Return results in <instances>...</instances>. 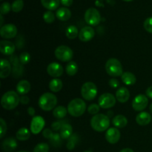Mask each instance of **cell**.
I'll list each match as a JSON object with an SVG mask.
<instances>
[{
  "mask_svg": "<svg viewBox=\"0 0 152 152\" xmlns=\"http://www.w3.org/2000/svg\"><path fill=\"white\" fill-rule=\"evenodd\" d=\"M0 19H1V22H0V26H1V27H2L3 26V21H4V20H3V16H2V15H0Z\"/></svg>",
  "mask_w": 152,
  "mask_h": 152,
  "instance_id": "816d5d0a",
  "label": "cell"
},
{
  "mask_svg": "<svg viewBox=\"0 0 152 152\" xmlns=\"http://www.w3.org/2000/svg\"><path fill=\"white\" fill-rule=\"evenodd\" d=\"M42 134H43V137H44L45 138H46V139H49V140H50V138H51V137L53 136V132H52V131L50 130V129H45L44 131H43Z\"/></svg>",
  "mask_w": 152,
  "mask_h": 152,
  "instance_id": "ee69618b",
  "label": "cell"
},
{
  "mask_svg": "<svg viewBox=\"0 0 152 152\" xmlns=\"http://www.w3.org/2000/svg\"><path fill=\"white\" fill-rule=\"evenodd\" d=\"M123 1H132V0H123Z\"/></svg>",
  "mask_w": 152,
  "mask_h": 152,
  "instance_id": "db71d44e",
  "label": "cell"
},
{
  "mask_svg": "<svg viewBox=\"0 0 152 152\" xmlns=\"http://www.w3.org/2000/svg\"><path fill=\"white\" fill-rule=\"evenodd\" d=\"M112 123L116 128L122 129V128L126 127V125L128 124V120L125 116L117 115L113 118Z\"/></svg>",
  "mask_w": 152,
  "mask_h": 152,
  "instance_id": "d4e9b609",
  "label": "cell"
},
{
  "mask_svg": "<svg viewBox=\"0 0 152 152\" xmlns=\"http://www.w3.org/2000/svg\"><path fill=\"white\" fill-rule=\"evenodd\" d=\"M11 10V5L9 2H3L0 6V12L1 15L7 14Z\"/></svg>",
  "mask_w": 152,
  "mask_h": 152,
  "instance_id": "74e56055",
  "label": "cell"
},
{
  "mask_svg": "<svg viewBox=\"0 0 152 152\" xmlns=\"http://www.w3.org/2000/svg\"><path fill=\"white\" fill-rule=\"evenodd\" d=\"M143 27L147 32L152 34V16L145 19L143 23Z\"/></svg>",
  "mask_w": 152,
  "mask_h": 152,
  "instance_id": "60d3db41",
  "label": "cell"
},
{
  "mask_svg": "<svg viewBox=\"0 0 152 152\" xmlns=\"http://www.w3.org/2000/svg\"><path fill=\"white\" fill-rule=\"evenodd\" d=\"M16 137L18 140L25 141L29 139L30 137H31V133H30L29 130L28 129L22 128V129L18 130V132H16Z\"/></svg>",
  "mask_w": 152,
  "mask_h": 152,
  "instance_id": "f1b7e54d",
  "label": "cell"
},
{
  "mask_svg": "<svg viewBox=\"0 0 152 152\" xmlns=\"http://www.w3.org/2000/svg\"><path fill=\"white\" fill-rule=\"evenodd\" d=\"M20 102V97L17 92L13 91L6 92L1 99V105L6 110H12L18 106Z\"/></svg>",
  "mask_w": 152,
  "mask_h": 152,
  "instance_id": "6da1fadb",
  "label": "cell"
},
{
  "mask_svg": "<svg viewBox=\"0 0 152 152\" xmlns=\"http://www.w3.org/2000/svg\"><path fill=\"white\" fill-rule=\"evenodd\" d=\"M62 86H63V84H62V80L58 78L53 79L50 82V83H49V88H50V90L51 91L55 92V93L61 91V89L62 88Z\"/></svg>",
  "mask_w": 152,
  "mask_h": 152,
  "instance_id": "83f0119b",
  "label": "cell"
},
{
  "mask_svg": "<svg viewBox=\"0 0 152 152\" xmlns=\"http://www.w3.org/2000/svg\"><path fill=\"white\" fill-rule=\"evenodd\" d=\"M145 94H146V96H148V97L152 99V86L147 88L146 91H145Z\"/></svg>",
  "mask_w": 152,
  "mask_h": 152,
  "instance_id": "c3c4849f",
  "label": "cell"
},
{
  "mask_svg": "<svg viewBox=\"0 0 152 152\" xmlns=\"http://www.w3.org/2000/svg\"><path fill=\"white\" fill-rule=\"evenodd\" d=\"M41 3L43 7L51 11L59 7L60 0H41Z\"/></svg>",
  "mask_w": 152,
  "mask_h": 152,
  "instance_id": "4316f807",
  "label": "cell"
},
{
  "mask_svg": "<svg viewBox=\"0 0 152 152\" xmlns=\"http://www.w3.org/2000/svg\"><path fill=\"white\" fill-rule=\"evenodd\" d=\"M130 93L126 88H120L116 92V98L120 102L124 103L129 99Z\"/></svg>",
  "mask_w": 152,
  "mask_h": 152,
  "instance_id": "44dd1931",
  "label": "cell"
},
{
  "mask_svg": "<svg viewBox=\"0 0 152 152\" xmlns=\"http://www.w3.org/2000/svg\"><path fill=\"white\" fill-rule=\"evenodd\" d=\"M105 71L108 75L114 77L123 75V66L120 61L115 58L109 59L105 63Z\"/></svg>",
  "mask_w": 152,
  "mask_h": 152,
  "instance_id": "5b68a950",
  "label": "cell"
},
{
  "mask_svg": "<svg viewBox=\"0 0 152 152\" xmlns=\"http://www.w3.org/2000/svg\"><path fill=\"white\" fill-rule=\"evenodd\" d=\"M1 71H0V77L1 79L7 78L11 73V63L5 59H1Z\"/></svg>",
  "mask_w": 152,
  "mask_h": 152,
  "instance_id": "ac0fdd59",
  "label": "cell"
},
{
  "mask_svg": "<svg viewBox=\"0 0 152 152\" xmlns=\"http://www.w3.org/2000/svg\"><path fill=\"white\" fill-rule=\"evenodd\" d=\"M59 134H60L61 137L63 140L69 139L71 137V135L73 134V128L72 126L70 124H68V123H64L62 125V128H61L60 131H59Z\"/></svg>",
  "mask_w": 152,
  "mask_h": 152,
  "instance_id": "cb8c5ba5",
  "label": "cell"
},
{
  "mask_svg": "<svg viewBox=\"0 0 152 152\" xmlns=\"http://www.w3.org/2000/svg\"><path fill=\"white\" fill-rule=\"evenodd\" d=\"M60 2L65 7H69L73 4V0H60Z\"/></svg>",
  "mask_w": 152,
  "mask_h": 152,
  "instance_id": "7dc6e473",
  "label": "cell"
},
{
  "mask_svg": "<svg viewBox=\"0 0 152 152\" xmlns=\"http://www.w3.org/2000/svg\"><path fill=\"white\" fill-rule=\"evenodd\" d=\"M95 31L93 28L90 26H86L81 29L79 34V38L82 42H89L94 37Z\"/></svg>",
  "mask_w": 152,
  "mask_h": 152,
  "instance_id": "5bb4252c",
  "label": "cell"
},
{
  "mask_svg": "<svg viewBox=\"0 0 152 152\" xmlns=\"http://www.w3.org/2000/svg\"><path fill=\"white\" fill-rule=\"evenodd\" d=\"M63 68L58 62H51L47 67V73L53 78H58L63 74Z\"/></svg>",
  "mask_w": 152,
  "mask_h": 152,
  "instance_id": "4fadbf2b",
  "label": "cell"
},
{
  "mask_svg": "<svg viewBox=\"0 0 152 152\" xmlns=\"http://www.w3.org/2000/svg\"><path fill=\"white\" fill-rule=\"evenodd\" d=\"M116 104V98L113 94L110 93H105L101 95L99 97L98 105L100 108L107 109V108H112Z\"/></svg>",
  "mask_w": 152,
  "mask_h": 152,
  "instance_id": "9c48e42d",
  "label": "cell"
},
{
  "mask_svg": "<svg viewBox=\"0 0 152 152\" xmlns=\"http://www.w3.org/2000/svg\"><path fill=\"white\" fill-rule=\"evenodd\" d=\"M10 63L13 65V74L15 77H21L22 73H23V66L21 63H19L20 61L18 59V58L16 56H12L10 57Z\"/></svg>",
  "mask_w": 152,
  "mask_h": 152,
  "instance_id": "e0dca14e",
  "label": "cell"
},
{
  "mask_svg": "<svg viewBox=\"0 0 152 152\" xmlns=\"http://www.w3.org/2000/svg\"><path fill=\"white\" fill-rule=\"evenodd\" d=\"M17 34V28L13 24H6L0 29V35L4 39L14 38Z\"/></svg>",
  "mask_w": 152,
  "mask_h": 152,
  "instance_id": "30bf717a",
  "label": "cell"
},
{
  "mask_svg": "<svg viewBox=\"0 0 152 152\" xmlns=\"http://www.w3.org/2000/svg\"><path fill=\"white\" fill-rule=\"evenodd\" d=\"M97 94V88L92 82L84 83L81 88V95L83 99L88 101H91L96 97Z\"/></svg>",
  "mask_w": 152,
  "mask_h": 152,
  "instance_id": "8992f818",
  "label": "cell"
},
{
  "mask_svg": "<svg viewBox=\"0 0 152 152\" xmlns=\"http://www.w3.org/2000/svg\"><path fill=\"white\" fill-rule=\"evenodd\" d=\"M65 71L69 76H74L78 71V65L74 61H70L66 65L65 68Z\"/></svg>",
  "mask_w": 152,
  "mask_h": 152,
  "instance_id": "4dcf8cb0",
  "label": "cell"
},
{
  "mask_svg": "<svg viewBox=\"0 0 152 152\" xmlns=\"http://www.w3.org/2000/svg\"><path fill=\"white\" fill-rule=\"evenodd\" d=\"M151 121V114L146 111H142L136 117V122L140 126H147Z\"/></svg>",
  "mask_w": 152,
  "mask_h": 152,
  "instance_id": "ffe728a7",
  "label": "cell"
},
{
  "mask_svg": "<svg viewBox=\"0 0 152 152\" xmlns=\"http://www.w3.org/2000/svg\"><path fill=\"white\" fill-rule=\"evenodd\" d=\"M79 31L77 27L75 25H70L65 31V35L70 39H74L77 38V36H79Z\"/></svg>",
  "mask_w": 152,
  "mask_h": 152,
  "instance_id": "1f68e13d",
  "label": "cell"
},
{
  "mask_svg": "<svg viewBox=\"0 0 152 152\" xmlns=\"http://www.w3.org/2000/svg\"><path fill=\"white\" fill-rule=\"evenodd\" d=\"M149 110H150V111H151V114H152V103L151 104V105H150V107H149Z\"/></svg>",
  "mask_w": 152,
  "mask_h": 152,
  "instance_id": "f5cc1de1",
  "label": "cell"
},
{
  "mask_svg": "<svg viewBox=\"0 0 152 152\" xmlns=\"http://www.w3.org/2000/svg\"><path fill=\"white\" fill-rule=\"evenodd\" d=\"M24 7L23 0H16L13 2L11 5V9L15 13L20 12Z\"/></svg>",
  "mask_w": 152,
  "mask_h": 152,
  "instance_id": "836d02e7",
  "label": "cell"
},
{
  "mask_svg": "<svg viewBox=\"0 0 152 152\" xmlns=\"http://www.w3.org/2000/svg\"><path fill=\"white\" fill-rule=\"evenodd\" d=\"M122 81L124 84L127 85V86H132L134 85L137 81L136 77L134 74H132L131 72H124L123 75L121 76Z\"/></svg>",
  "mask_w": 152,
  "mask_h": 152,
  "instance_id": "484cf974",
  "label": "cell"
},
{
  "mask_svg": "<svg viewBox=\"0 0 152 152\" xmlns=\"http://www.w3.org/2000/svg\"><path fill=\"white\" fill-rule=\"evenodd\" d=\"M49 146L47 143L42 142L37 144L34 149V152H48Z\"/></svg>",
  "mask_w": 152,
  "mask_h": 152,
  "instance_id": "8d00e7d4",
  "label": "cell"
},
{
  "mask_svg": "<svg viewBox=\"0 0 152 152\" xmlns=\"http://www.w3.org/2000/svg\"><path fill=\"white\" fill-rule=\"evenodd\" d=\"M31 90V84L28 80H21L16 85V91L19 94L25 95Z\"/></svg>",
  "mask_w": 152,
  "mask_h": 152,
  "instance_id": "7402d4cb",
  "label": "cell"
},
{
  "mask_svg": "<svg viewBox=\"0 0 152 152\" xmlns=\"http://www.w3.org/2000/svg\"><path fill=\"white\" fill-rule=\"evenodd\" d=\"M78 135H77V134H73L71 135V137L68 139V142H67V148H68V150H70V151L74 149V148H75L77 143L78 142Z\"/></svg>",
  "mask_w": 152,
  "mask_h": 152,
  "instance_id": "d6a6232c",
  "label": "cell"
},
{
  "mask_svg": "<svg viewBox=\"0 0 152 152\" xmlns=\"http://www.w3.org/2000/svg\"><path fill=\"white\" fill-rule=\"evenodd\" d=\"M56 16L61 21H67L71 17V11L67 7H59L56 12Z\"/></svg>",
  "mask_w": 152,
  "mask_h": 152,
  "instance_id": "603a6c76",
  "label": "cell"
},
{
  "mask_svg": "<svg viewBox=\"0 0 152 152\" xmlns=\"http://www.w3.org/2000/svg\"><path fill=\"white\" fill-rule=\"evenodd\" d=\"M43 19L46 23L50 24L54 22L55 16L53 12L50 11V10H48L43 15Z\"/></svg>",
  "mask_w": 152,
  "mask_h": 152,
  "instance_id": "d590c367",
  "label": "cell"
},
{
  "mask_svg": "<svg viewBox=\"0 0 152 152\" xmlns=\"http://www.w3.org/2000/svg\"><path fill=\"white\" fill-rule=\"evenodd\" d=\"M148 104V99L147 96L143 94H139L134 99L132 102V107L137 111H142L145 109Z\"/></svg>",
  "mask_w": 152,
  "mask_h": 152,
  "instance_id": "8fae6325",
  "label": "cell"
},
{
  "mask_svg": "<svg viewBox=\"0 0 152 152\" xmlns=\"http://www.w3.org/2000/svg\"><path fill=\"white\" fill-rule=\"evenodd\" d=\"M120 152H134V151L132 149H131V148H123V150L120 151Z\"/></svg>",
  "mask_w": 152,
  "mask_h": 152,
  "instance_id": "f907efd6",
  "label": "cell"
},
{
  "mask_svg": "<svg viewBox=\"0 0 152 152\" xmlns=\"http://www.w3.org/2000/svg\"><path fill=\"white\" fill-rule=\"evenodd\" d=\"M30 102V99L25 95H23L20 97V102L22 104H24V105H26V104L29 103Z\"/></svg>",
  "mask_w": 152,
  "mask_h": 152,
  "instance_id": "bcb514c9",
  "label": "cell"
},
{
  "mask_svg": "<svg viewBox=\"0 0 152 152\" xmlns=\"http://www.w3.org/2000/svg\"><path fill=\"white\" fill-rule=\"evenodd\" d=\"M28 113L30 116L34 117V116L35 115V110H34V108H33V107H29V108H28Z\"/></svg>",
  "mask_w": 152,
  "mask_h": 152,
  "instance_id": "681fc988",
  "label": "cell"
},
{
  "mask_svg": "<svg viewBox=\"0 0 152 152\" xmlns=\"http://www.w3.org/2000/svg\"><path fill=\"white\" fill-rule=\"evenodd\" d=\"M55 56L56 59L62 62L71 61L74 56V53L71 48L66 45H60L55 50Z\"/></svg>",
  "mask_w": 152,
  "mask_h": 152,
  "instance_id": "52a82bcc",
  "label": "cell"
},
{
  "mask_svg": "<svg viewBox=\"0 0 152 152\" xmlns=\"http://www.w3.org/2000/svg\"><path fill=\"white\" fill-rule=\"evenodd\" d=\"M0 51L4 55H12L15 51V45L12 42L1 40L0 42Z\"/></svg>",
  "mask_w": 152,
  "mask_h": 152,
  "instance_id": "2e32d148",
  "label": "cell"
},
{
  "mask_svg": "<svg viewBox=\"0 0 152 152\" xmlns=\"http://www.w3.org/2000/svg\"><path fill=\"white\" fill-rule=\"evenodd\" d=\"M17 142L14 138L9 137L3 141L1 148L4 152H12L17 148Z\"/></svg>",
  "mask_w": 152,
  "mask_h": 152,
  "instance_id": "d6986e66",
  "label": "cell"
},
{
  "mask_svg": "<svg viewBox=\"0 0 152 152\" xmlns=\"http://www.w3.org/2000/svg\"><path fill=\"white\" fill-rule=\"evenodd\" d=\"M45 122L42 117L40 116H36L33 117L31 123V132L34 134H38L44 128Z\"/></svg>",
  "mask_w": 152,
  "mask_h": 152,
  "instance_id": "7c38bea8",
  "label": "cell"
},
{
  "mask_svg": "<svg viewBox=\"0 0 152 152\" xmlns=\"http://www.w3.org/2000/svg\"><path fill=\"white\" fill-rule=\"evenodd\" d=\"M31 60V56L28 52H24V53H21L20 56H19V61L22 65H26Z\"/></svg>",
  "mask_w": 152,
  "mask_h": 152,
  "instance_id": "f35d334b",
  "label": "cell"
},
{
  "mask_svg": "<svg viewBox=\"0 0 152 152\" xmlns=\"http://www.w3.org/2000/svg\"><path fill=\"white\" fill-rule=\"evenodd\" d=\"M92 129L98 132H105L110 126V120L108 116L103 114H98L94 116L91 120Z\"/></svg>",
  "mask_w": 152,
  "mask_h": 152,
  "instance_id": "7a4b0ae2",
  "label": "cell"
},
{
  "mask_svg": "<svg viewBox=\"0 0 152 152\" xmlns=\"http://www.w3.org/2000/svg\"><path fill=\"white\" fill-rule=\"evenodd\" d=\"M86 110V104L80 98L71 100L68 105V112L73 117H78L83 115Z\"/></svg>",
  "mask_w": 152,
  "mask_h": 152,
  "instance_id": "277c9868",
  "label": "cell"
},
{
  "mask_svg": "<svg viewBox=\"0 0 152 152\" xmlns=\"http://www.w3.org/2000/svg\"><path fill=\"white\" fill-rule=\"evenodd\" d=\"M85 20L89 25L96 26L101 21L100 13L94 7H90L85 13Z\"/></svg>",
  "mask_w": 152,
  "mask_h": 152,
  "instance_id": "ba28073f",
  "label": "cell"
},
{
  "mask_svg": "<svg viewBox=\"0 0 152 152\" xmlns=\"http://www.w3.org/2000/svg\"><path fill=\"white\" fill-rule=\"evenodd\" d=\"M18 152H29V151H18Z\"/></svg>",
  "mask_w": 152,
  "mask_h": 152,
  "instance_id": "11a10c76",
  "label": "cell"
},
{
  "mask_svg": "<svg viewBox=\"0 0 152 152\" xmlns=\"http://www.w3.org/2000/svg\"><path fill=\"white\" fill-rule=\"evenodd\" d=\"M84 152H92V151H84Z\"/></svg>",
  "mask_w": 152,
  "mask_h": 152,
  "instance_id": "9f6ffc18",
  "label": "cell"
},
{
  "mask_svg": "<svg viewBox=\"0 0 152 152\" xmlns=\"http://www.w3.org/2000/svg\"><path fill=\"white\" fill-rule=\"evenodd\" d=\"M63 123L62 122H53L51 125V129L52 130L54 131V132H58V131H60L61 128H62Z\"/></svg>",
  "mask_w": 152,
  "mask_h": 152,
  "instance_id": "7bdbcfd3",
  "label": "cell"
},
{
  "mask_svg": "<svg viewBox=\"0 0 152 152\" xmlns=\"http://www.w3.org/2000/svg\"><path fill=\"white\" fill-rule=\"evenodd\" d=\"M67 112H68V109H66L62 105H59L53 109V115L56 119H62L66 116Z\"/></svg>",
  "mask_w": 152,
  "mask_h": 152,
  "instance_id": "f546056e",
  "label": "cell"
},
{
  "mask_svg": "<svg viewBox=\"0 0 152 152\" xmlns=\"http://www.w3.org/2000/svg\"><path fill=\"white\" fill-rule=\"evenodd\" d=\"M6 132H7V125H6L5 121L3 120L2 118L0 119V138H2L5 134Z\"/></svg>",
  "mask_w": 152,
  "mask_h": 152,
  "instance_id": "b9f144b4",
  "label": "cell"
},
{
  "mask_svg": "<svg viewBox=\"0 0 152 152\" xmlns=\"http://www.w3.org/2000/svg\"><path fill=\"white\" fill-rule=\"evenodd\" d=\"M105 139L109 143L115 144L120 139V132L117 128H111L105 133Z\"/></svg>",
  "mask_w": 152,
  "mask_h": 152,
  "instance_id": "9a60e30c",
  "label": "cell"
},
{
  "mask_svg": "<svg viewBox=\"0 0 152 152\" xmlns=\"http://www.w3.org/2000/svg\"><path fill=\"white\" fill-rule=\"evenodd\" d=\"M99 108H100V106L99 105H97L96 103H94L89 105L88 108V111L89 114L96 115L99 111Z\"/></svg>",
  "mask_w": 152,
  "mask_h": 152,
  "instance_id": "ab89813d",
  "label": "cell"
},
{
  "mask_svg": "<svg viewBox=\"0 0 152 152\" xmlns=\"http://www.w3.org/2000/svg\"><path fill=\"white\" fill-rule=\"evenodd\" d=\"M57 104V98L51 93H45L39 99V106L45 111H51Z\"/></svg>",
  "mask_w": 152,
  "mask_h": 152,
  "instance_id": "3957f363",
  "label": "cell"
},
{
  "mask_svg": "<svg viewBox=\"0 0 152 152\" xmlns=\"http://www.w3.org/2000/svg\"><path fill=\"white\" fill-rule=\"evenodd\" d=\"M109 86H111V88H117L120 86V83H119V81L116 79H111L109 80Z\"/></svg>",
  "mask_w": 152,
  "mask_h": 152,
  "instance_id": "f6af8a7d",
  "label": "cell"
},
{
  "mask_svg": "<svg viewBox=\"0 0 152 152\" xmlns=\"http://www.w3.org/2000/svg\"><path fill=\"white\" fill-rule=\"evenodd\" d=\"M50 142L53 146H59L62 143V137H61L60 134L58 133H53V136L50 139Z\"/></svg>",
  "mask_w": 152,
  "mask_h": 152,
  "instance_id": "e575fe53",
  "label": "cell"
}]
</instances>
